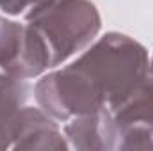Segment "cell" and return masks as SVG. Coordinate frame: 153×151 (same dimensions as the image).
I'll list each match as a JSON object with an SVG mask.
<instances>
[{
  "mask_svg": "<svg viewBox=\"0 0 153 151\" xmlns=\"http://www.w3.org/2000/svg\"><path fill=\"white\" fill-rule=\"evenodd\" d=\"M64 135L70 148L75 150L125 151L123 132L107 107L68 119Z\"/></svg>",
  "mask_w": 153,
  "mask_h": 151,
  "instance_id": "obj_4",
  "label": "cell"
},
{
  "mask_svg": "<svg viewBox=\"0 0 153 151\" xmlns=\"http://www.w3.org/2000/svg\"><path fill=\"white\" fill-rule=\"evenodd\" d=\"M36 2L38 0H0V9L5 14L16 16V14L25 13L27 9H30Z\"/></svg>",
  "mask_w": 153,
  "mask_h": 151,
  "instance_id": "obj_7",
  "label": "cell"
},
{
  "mask_svg": "<svg viewBox=\"0 0 153 151\" xmlns=\"http://www.w3.org/2000/svg\"><path fill=\"white\" fill-rule=\"evenodd\" d=\"M25 23L46 43L55 68L96 39L102 16L91 0H38L27 9Z\"/></svg>",
  "mask_w": 153,
  "mask_h": 151,
  "instance_id": "obj_2",
  "label": "cell"
},
{
  "mask_svg": "<svg viewBox=\"0 0 153 151\" xmlns=\"http://www.w3.org/2000/svg\"><path fill=\"white\" fill-rule=\"evenodd\" d=\"M29 91L27 80L0 70V151L13 146L16 119L22 107L27 103Z\"/></svg>",
  "mask_w": 153,
  "mask_h": 151,
  "instance_id": "obj_6",
  "label": "cell"
},
{
  "mask_svg": "<svg viewBox=\"0 0 153 151\" xmlns=\"http://www.w3.org/2000/svg\"><path fill=\"white\" fill-rule=\"evenodd\" d=\"M150 71L146 48L134 38L107 32L71 64L43 75L34 85L38 105L57 121L114 110L132 96Z\"/></svg>",
  "mask_w": 153,
  "mask_h": 151,
  "instance_id": "obj_1",
  "label": "cell"
},
{
  "mask_svg": "<svg viewBox=\"0 0 153 151\" xmlns=\"http://www.w3.org/2000/svg\"><path fill=\"white\" fill-rule=\"evenodd\" d=\"M53 68L43 38L27 23L0 16V70L30 80Z\"/></svg>",
  "mask_w": 153,
  "mask_h": 151,
  "instance_id": "obj_3",
  "label": "cell"
},
{
  "mask_svg": "<svg viewBox=\"0 0 153 151\" xmlns=\"http://www.w3.org/2000/svg\"><path fill=\"white\" fill-rule=\"evenodd\" d=\"M148 84H150V100H152V119H153V55L150 59V73H148Z\"/></svg>",
  "mask_w": 153,
  "mask_h": 151,
  "instance_id": "obj_8",
  "label": "cell"
},
{
  "mask_svg": "<svg viewBox=\"0 0 153 151\" xmlns=\"http://www.w3.org/2000/svg\"><path fill=\"white\" fill-rule=\"evenodd\" d=\"M66 135L59 130L57 119L45 112L41 107L23 105L18 114L11 150H68Z\"/></svg>",
  "mask_w": 153,
  "mask_h": 151,
  "instance_id": "obj_5",
  "label": "cell"
}]
</instances>
